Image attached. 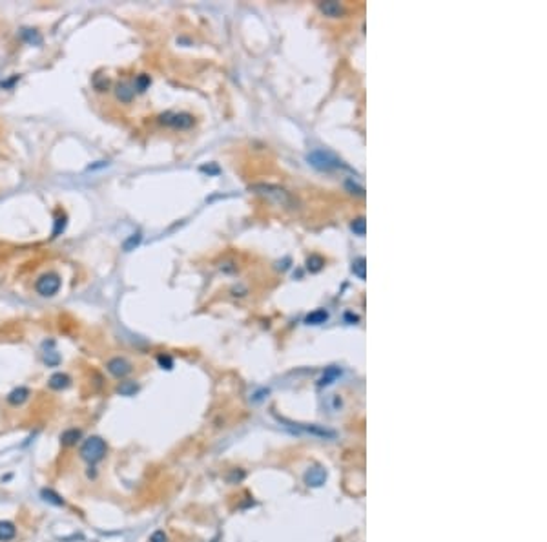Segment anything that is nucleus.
<instances>
[{
	"mask_svg": "<svg viewBox=\"0 0 547 542\" xmlns=\"http://www.w3.org/2000/svg\"><path fill=\"white\" fill-rule=\"evenodd\" d=\"M108 453V446L106 442L100 437H90L84 440L83 447H80V458L86 460L90 466L100 462Z\"/></svg>",
	"mask_w": 547,
	"mask_h": 542,
	"instance_id": "f257e3e1",
	"label": "nucleus"
},
{
	"mask_svg": "<svg viewBox=\"0 0 547 542\" xmlns=\"http://www.w3.org/2000/svg\"><path fill=\"white\" fill-rule=\"evenodd\" d=\"M62 280L57 272H46V274L39 276L35 281V290L39 296L42 297H51L61 290Z\"/></svg>",
	"mask_w": 547,
	"mask_h": 542,
	"instance_id": "f03ea898",
	"label": "nucleus"
},
{
	"mask_svg": "<svg viewBox=\"0 0 547 542\" xmlns=\"http://www.w3.org/2000/svg\"><path fill=\"white\" fill-rule=\"evenodd\" d=\"M307 159H309V162L312 167L319 168V170H334V168L343 167L341 161L332 152H329V150H316Z\"/></svg>",
	"mask_w": 547,
	"mask_h": 542,
	"instance_id": "7ed1b4c3",
	"label": "nucleus"
},
{
	"mask_svg": "<svg viewBox=\"0 0 547 542\" xmlns=\"http://www.w3.org/2000/svg\"><path fill=\"white\" fill-rule=\"evenodd\" d=\"M106 369H108L110 374L121 380V378H124V376H128L131 372V363L128 362L126 358L115 356V358L108 360V363H106Z\"/></svg>",
	"mask_w": 547,
	"mask_h": 542,
	"instance_id": "20e7f679",
	"label": "nucleus"
},
{
	"mask_svg": "<svg viewBox=\"0 0 547 542\" xmlns=\"http://www.w3.org/2000/svg\"><path fill=\"white\" fill-rule=\"evenodd\" d=\"M161 123L172 128H179V130H186L194 124V117L190 114H166L161 115Z\"/></svg>",
	"mask_w": 547,
	"mask_h": 542,
	"instance_id": "39448f33",
	"label": "nucleus"
},
{
	"mask_svg": "<svg viewBox=\"0 0 547 542\" xmlns=\"http://www.w3.org/2000/svg\"><path fill=\"white\" fill-rule=\"evenodd\" d=\"M83 438V431L77 427H71V429H66L64 433L61 435V444L64 447H71V446H77V442Z\"/></svg>",
	"mask_w": 547,
	"mask_h": 542,
	"instance_id": "423d86ee",
	"label": "nucleus"
},
{
	"mask_svg": "<svg viewBox=\"0 0 547 542\" xmlns=\"http://www.w3.org/2000/svg\"><path fill=\"white\" fill-rule=\"evenodd\" d=\"M28 398H30V389H26V387H17V389H13L8 394V403L17 407V405H22Z\"/></svg>",
	"mask_w": 547,
	"mask_h": 542,
	"instance_id": "0eeeda50",
	"label": "nucleus"
},
{
	"mask_svg": "<svg viewBox=\"0 0 547 542\" xmlns=\"http://www.w3.org/2000/svg\"><path fill=\"white\" fill-rule=\"evenodd\" d=\"M70 384H71V378H70L68 374H64V372H55V374H53L51 378L48 380V385L51 387V389H55V391L66 389V387H68Z\"/></svg>",
	"mask_w": 547,
	"mask_h": 542,
	"instance_id": "6e6552de",
	"label": "nucleus"
},
{
	"mask_svg": "<svg viewBox=\"0 0 547 542\" xmlns=\"http://www.w3.org/2000/svg\"><path fill=\"white\" fill-rule=\"evenodd\" d=\"M15 535H17V528H15L13 522L0 521V540H2V542L13 540Z\"/></svg>",
	"mask_w": 547,
	"mask_h": 542,
	"instance_id": "1a4fd4ad",
	"label": "nucleus"
},
{
	"mask_svg": "<svg viewBox=\"0 0 547 542\" xmlns=\"http://www.w3.org/2000/svg\"><path fill=\"white\" fill-rule=\"evenodd\" d=\"M133 95H135V92L131 90L130 86H128L126 83H121V84H117V86H115V97H117L121 102H131Z\"/></svg>",
	"mask_w": 547,
	"mask_h": 542,
	"instance_id": "9d476101",
	"label": "nucleus"
},
{
	"mask_svg": "<svg viewBox=\"0 0 547 542\" xmlns=\"http://www.w3.org/2000/svg\"><path fill=\"white\" fill-rule=\"evenodd\" d=\"M141 241H143V234H141V232H135V234H131V236L122 243V250H124V252H131V250H135V247L141 245Z\"/></svg>",
	"mask_w": 547,
	"mask_h": 542,
	"instance_id": "9b49d317",
	"label": "nucleus"
},
{
	"mask_svg": "<svg viewBox=\"0 0 547 542\" xmlns=\"http://www.w3.org/2000/svg\"><path fill=\"white\" fill-rule=\"evenodd\" d=\"M66 225H68V215L66 214H59L55 218V227H53L51 237H59L62 232L66 230Z\"/></svg>",
	"mask_w": 547,
	"mask_h": 542,
	"instance_id": "f8f14e48",
	"label": "nucleus"
},
{
	"mask_svg": "<svg viewBox=\"0 0 547 542\" xmlns=\"http://www.w3.org/2000/svg\"><path fill=\"white\" fill-rule=\"evenodd\" d=\"M150 84H152V79H150V75L141 73L139 77L135 79V86H133L135 90H133V92H139V93L146 92L148 88H150Z\"/></svg>",
	"mask_w": 547,
	"mask_h": 542,
	"instance_id": "ddd939ff",
	"label": "nucleus"
},
{
	"mask_svg": "<svg viewBox=\"0 0 547 542\" xmlns=\"http://www.w3.org/2000/svg\"><path fill=\"white\" fill-rule=\"evenodd\" d=\"M42 497L46 502L49 504H55V506H64V500H62L61 495H57L55 491L51 490H42Z\"/></svg>",
	"mask_w": 547,
	"mask_h": 542,
	"instance_id": "4468645a",
	"label": "nucleus"
},
{
	"mask_svg": "<svg viewBox=\"0 0 547 542\" xmlns=\"http://www.w3.org/2000/svg\"><path fill=\"white\" fill-rule=\"evenodd\" d=\"M323 9V13L329 15V17H339V13H341V6L336 4V2H326V4L321 6Z\"/></svg>",
	"mask_w": 547,
	"mask_h": 542,
	"instance_id": "2eb2a0df",
	"label": "nucleus"
},
{
	"mask_svg": "<svg viewBox=\"0 0 547 542\" xmlns=\"http://www.w3.org/2000/svg\"><path fill=\"white\" fill-rule=\"evenodd\" d=\"M22 37L30 44H42V37L39 35L37 30H22Z\"/></svg>",
	"mask_w": 547,
	"mask_h": 542,
	"instance_id": "dca6fc26",
	"label": "nucleus"
},
{
	"mask_svg": "<svg viewBox=\"0 0 547 542\" xmlns=\"http://www.w3.org/2000/svg\"><path fill=\"white\" fill-rule=\"evenodd\" d=\"M329 318V314H326L325 311H316L312 312V314L307 318V323H312V325H319V323H325V319Z\"/></svg>",
	"mask_w": 547,
	"mask_h": 542,
	"instance_id": "f3484780",
	"label": "nucleus"
},
{
	"mask_svg": "<svg viewBox=\"0 0 547 542\" xmlns=\"http://www.w3.org/2000/svg\"><path fill=\"white\" fill-rule=\"evenodd\" d=\"M44 362H46V365H49V367H57V365L61 363V356L57 355L55 350H48V353L44 355Z\"/></svg>",
	"mask_w": 547,
	"mask_h": 542,
	"instance_id": "a211bd4d",
	"label": "nucleus"
},
{
	"mask_svg": "<svg viewBox=\"0 0 547 542\" xmlns=\"http://www.w3.org/2000/svg\"><path fill=\"white\" fill-rule=\"evenodd\" d=\"M352 272L360 276L361 280H365V259L363 258H358L356 261H354V265H352Z\"/></svg>",
	"mask_w": 547,
	"mask_h": 542,
	"instance_id": "6ab92c4d",
	"label": "nucleus"
},
{
	"mask_svg": "<svg viewBox=\"0 0 547 542\" xmlns=\"http://www.w3.org/2000/svg\"><path fill=\"white\" fill-rule=\"evenodd\" d=\"M352 230L356 232L358 236H363V234H365V219L363 218L356 219V221L352 223Z\"/></svg>",
	"mask_w": 547,
	"mask_h": 542,
	"instance_id": "aec40b11",
	"label": "nucleus"
},
{
	"mask_svg": "<svg viewBox=\"0 0 547 542\" xmlns=\"http://www.w3.org/2000/svg\"><path fill=\"white\" fill-rule=\"evenodd\" d=\"M135 389H137V387H135L133 384H122L121 387H119V393H121V394H131Z\"/></svg>",
	"mask_w": 547,
	"mask_h": 542,
	"instance_id": "412c9836",
	"label": "nucleus"
},
{
	"mask_svg": "<svg viewBox=\"0 0 547 542\" xmlns=\"http://www.w3.org/2000/svg\"><path fill=\"white\" fill-rule=\"evenodd\" d=\"M159 363H161V365H162V369H165V365H166V369H172V365H174V362H172V358H170V356H159Z\"/></svg>",
	"mask_w": 547,
	"mask_h": 542,
	"instance_id": "4be33fe9",
	"label": "nucleus"
},
{
	"mask_svg": "<svg viewBox=\"0 0 547 542\" xmlns=\"http://www.w3.org/2000/svg\"><path fill=\"white\" fill-rule=\"evenodd\" d=\"M165 540H166V537H165V533H162V531H157V533L152 537V542H165Z\"/></svg>",
	"mask_w": 547,
	"mask_h": 542,
	"instance_id": "5701e85b",
	"label": "nucleus"
},
{
	"mask_svg": "<svg viewBox=\"0 0 547 542\" xmlns=\"http://www.w3.org/2000/svg\"><path fill=\"white\" fill-rule=\"evenodd\" d=\"M106 165H108V162L99 161V165H93V167H90V170H95V168H102V167H106Z\"/></svg>",
	"mask_w": 547,
	"mask_h": 542,
	"instance_id": "b1692460",
	"label": "nucleus"
}]
</instances>
